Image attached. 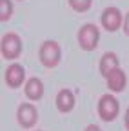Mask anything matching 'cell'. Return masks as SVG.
Here are the masks:
<instances>
[{
    "label": "cell",
    "mask_w": 129,
    "mask_h": 131,
    "mask_svg": "<svg viewBox=\"0 0 129 131\" xmlns=\"http://www.w3.org/2000/svg\"><path fill=\"white\" fill-rule=\"evenodd\" d=\"M98 38H100V31L95 24H84L78 31V44L84 51H93L98 46Z\"/></svg>",
    "instance_id": "1"
},
{
    "label": "cell",
    "mask_w": 129,
    "mask_h": 131,
    "mask_svg": "<svg viewBox=\"0 0 129 131\" xmlns=\"http://www.w3.org/2000/svg\"><path fill=\"white\" fill-rule=\"evenodd\" d=\"M40 62L42 66H45V68H55V66H58L60 62V46L55 42V40H45L42 46H40Z\"/></svg>",
    "instance_id": "2"
},
{
    "label": "cell",
    "mask_w": 129,
    "mask_h": 131,
    "mask_svg": "<svg viewBox=\"0 0 129 131\" xmlns=\"http://www.w3.org/2000/svg\"><path fill=\"white\" fill-rule=\"evenodd\" d=\"M0 49H2V57L7 60L18 58L22 53V40L17 33H6L0 42Z\"/></svg>",
    "instance_id": "3"
},
{
    "label": "cell",
    "mask_w": 129,
    "mask_h": 131,
    "mask_svg": "<svg viewBox=\"0 0 129 131\" xmlns=\"http://www.w3.org/2000/svg\"><path fill=\"white\" fill-rule=\"evenodd\" d=\"M118 111H120V104L118 100L113 95H102L100 100H98V115L100 118L105 122H111L118 117Z\"/></svg>",
    "instance_id": "4"
},
{
    "label": "cell",
    "mask_w": 129,
    "mask_h": 131,
    "mask_svg": "<svg viewBox=\"0 0 129 131\" xmlns=\"http://www.w3.org/2000/svg\"><path fill=\"white\" fill-rule=\"evenodd\" d=\"M17 118L22 127H33L38 120V113L33 104H20L17 111Z\"/></svg>",
    "instance_id": "5"
},
{
    "label": "cell",
    "mask_w": 129,
    "mask_h": 131,
    "mask_svg": "<svg viewBox=\"0 0 129 131\" xmlns=\"http://www.w3.org/2000/svg\"><path fill=\"white\" fill-rule=\"evenodd\" d=\"M100 20H102V26H104L105 31H116L120 26H124L122 13H120V9H116V7H107V9L102 13Z\"/></svg>",
    "instance_id": "6"
},
{
    "label": "cell",
    "mask_w": 129,
    "mask_h": 131,
    "mask_svg": "<svg viewBox=\"0 0 129 131\" xmlns=\"http://www.w3.org/2000/svg\"><path fill=\"white\" fill-rule=\"evenodd\" d=\"M105 80H107V88H109L111 91H115V93L124 91V89H125V84H127V77H125V73H124L120 68L113 69V71L105 77Z\"/></svg>",
    "instance_id": "7"
},
{
    "label": "cell",
    "mask_w": 129,
    "mask_h": 131,
    "mask_svg": "<svg viewBox=\"0 0 129 131\" xmlns=\"http://www.w3.org/2000/svg\"><path fill=\"white\" fill-rule=\"evenodd\" d=\"M26 78V71L20 64H11L6 69V82L9 88H20Z\"/></svg>",
    "instance_id": "8"
},
{
    "label": "cell",
    "mask_w": 129,
    "mask_h": 131,
    "mask_svg": "<svg viewBox=\"0 0 129 131\" xmlns=\"http://www.w3.org/2000/svg\"><path fill=\"white\" fill-rule=\"evenodd\" d=\"M26 96L31 98V100H40L42 95H44V84H42V80L33 77V78H29L26 82Z\"/></svg>",
    "instance_id": "9"
},
{
    "label": "cell",
    "mask_w": 129,
    "mask_h": 131,
    "mask_svg": "<svg viewBox=\"0 0 129 131\" xmlns=\"http://www.w3.org/2000/svg\"><path fill=\"white\" fill-rule=\"evenodd\" d=\"M56 107L62 113H69L75 107V95L69 89H62L56 95Z\"/></svg>",
    "instance_id": "10"
},
{
    "label": "cell",
    "mask_w": 129,
    "mask_h": 131,
    "mask_svg": "<svg viewBox=\"0 0 129 131\" xmlns=\"http://www.w3.org/2000/svg\"><path fill=\"white\" fill-rule=\"evenodd\" d=\"M118 68V57L115 55V53H105L102 58H100V73L104 75V77H107L113 69H116Z\"/></svg>",
    "instance_id": "11"
},
{
    "label": "cell",
    "mask_w": 129,
    "mask_h": 131,
    "mask_svg": "<svg viewBox=\"0 0 129 131\" xmlns=\"http://www.w3.org/2000/svg\"><path fill=\"white\" fill-rule=\"evenodd\" d=\"M11 13H13V4H11V0H0V20H2V22L9 20Z\"/></svg>",
    "instance_id": "12"
},
{
    "label": "cell",
    "mask_w": 129,
    "mask_h": 131,
    "mask_svg": "<svg viewBox=\"0 0 129 131\" xmlns=\"http://www.w3.org/2000/svg\"><path fill=\"white\" fill-rule=\"evenodd\" d=\"M91 4H93V0H69V6H71L75 11H78V13L87 11V9L91 7Z\"/></svg>",
    "instance_id": "13"
},
{
    "label": "cell",
    "mask_w": 129,
    "mask_h": 131,
    "mask_svg": "<svg viewBox=\"0 0 129 131\" xmlns=\"http://www.w3.org/2000/svg\"><path fill=\"white\" fill-rule=\"evenodd\" d=\"M124 31H125V35H129V13L124 16Z\"/></svg>",
    "instance_id": "14"
},
{
    "label": "cell",
    "mask_w": 129,
    "mask_h": 131,
    "mask_svg": "<svg viewBox=\"0 0 129 131\" xmlns=\"http://www.w3.org/2000/svg\"><path fill=\"white\" fill-rule=\"evenodd\" d=\"M86 131H102V129H100L98 126H95V124H91V126H87V127H86Z\"/></svg>",
    "instance_id": "15"
},
{
    "label": "cell",
    "mask_w": 129,
    "mask_h": 131,
    "mask_svg": "<svg viewBox=\"0 0 129 131\" xmlns=\"http://www.w3.org/2000/svg\"><path fill=\"white\" fill-rule=\"evenodd\" d=\"M125 127H127V131H129V107H127V111H125Z\"/></svg>",
    "instance_id": "16"
}]
</instances>
